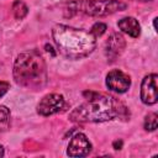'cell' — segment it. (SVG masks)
Here are the masks:
<instances>
[{"instance_id":"1","label":"cell","mask_w":158,"mask_h":158,"mask_svg":"<svg viewBox=\"0 0 158 158\" xmlns=\"http://www.w3.org/2000/svg\"><path fill=\"white\" fill-rule=\"evenodd\" d=\"M86 100L77 106L70 114L69 120L74 122H105L114 118L127 120L130 117L128 109L111 95L85 91Z\"/></svg>"},{"instance_id":"2","label":"cell","mask_w":158,"mask_h":158,"mask_svg":"<svg viewBox=\"0 0 158 158\" xmlns=\"http://www.w3.org/2000/svg\"><path fill=\"white\" fill-rule=\"evenodd\" d=\"M52 37L58 51L70 59L84 58L96 47V38L90 32L67 25H56L52 30Z\"/></svg>"},{"instance_id":"3","label":"cell","mask_w":158,"mask_h":158,"mask_svg":"<svg viewBox=\"0 0 158 158\" xmlns=\"http://www.w3.org/2000/svg\"><path fill=\"white\" fill-rule=\"evenodd\" d=\"M14 79L23 86L38 89L47 83V68L42 56L36 51L20 53L14 63Z\"/></svg>"},{"instance_id":"4","label":"cell","mask_w":158,"mask_h":158,"mask_svg":"<svg viewBox=\"0 0 158 158\" xmlns=\"http://www.w3.org/2000/svg\"><path fill=\"white\" fill-rule=\"evenodd\" d=\"M127 4L121 0H78L69 4L70 12H81L89 16H109L117 11H123Z\"/></svg>"},{"instance_id":"5","label":"cell","mask_w":158,"mask_h":158,"mask_svg":"<svg viewBox=\"0 0 158 158\" xmlns=\"http://www.w3.org/2000/svg\"><path fill=\"white\" fill-rule=\"evenodd\" d=\"M65 106V100L63 95L57 94V93H51L44 95L38 105H37V112L42 116H49L53 114H57L62 111Z\"/></svg>"},{"instance_id":"6","label":"cell","mask_w":158,"mask_h":158,"mask_svg":"<svg viewBox=\"0 0 158 158\" xmlns=\"http://www.w3.org/2000/svg\"><path fill=\"white\" fill-rule=\"evenodd\" d=\"M125 47H126V41H125L123 36L117 32L111 33L104 46V53H105L107 62L116 60L123 53Z\"/></svg>"},{"instance_id":"7","label":"cell","mask_w":158,"mask_h":158,"mask_svg":"<svg viewBox=\"0 0 158 158\" xmlns=\"http://www.w3.org/2000/svg\"><path fill=\"white\" fill-rule=\"evenodd\" d=\"M106 86L115 93H126L131 86V78L120 69H114L106 75Z\"/></svg>"},{"instance_id":"8","label":"cell","mask_w":158,"mask_h":158,"mask_svg":"<svg viewBox=\"0 0 158 158\" xmlns=\"http://www.w3.org/2000/svg\"><path fill=\"white\" fill-rule=\"evenodd\" d=\"M157 74H148L141 83V100L146 105H154L158 100L157 90Z\"/></svg>"},{"instance_id":"9","label":"cell","mask_w":158,"mask_h":158,"mask_svg":"<svg viewBox=\"0 0 158 158\" xmlns=\"http://www.w3.org/2000/svg\"><path fill=\"white\" fill-rule=\"evenodd\" d=\"M91 151V143L89 142L88 137L81 133L77 132L69 141L67 154L69 157H85Z\"/></svg>"},{"instance_id":"10","label":"cell","mask_w":158,"mask_h":158,"mask_svg":"<svg viewBox=\"0 0 158 158\" xmlns=\"http://www.w3.org/2000/svg\"><path fill=\"white\" fill-rule=\"evenodd\" d=\"M117 26H118V28H120L122 32L127 33V35L131 36L132 38H137V37L139 36V33H141L139 22H138L135 17H132V16H126V17L118 20Z\"/></svg>"},{"instance_id":"11","label":"cell","mask_w":158,"mask_h":158,"mask_svg":"<svg viewBox=\"0 0 158 158\" xmlns=\"http://www.w3.org/2000/svg\"><path fill=\"white\" fill-rule=\"evenodd\" d=\"M28 12L27 5L22 0H15L12 4V14L16 20H22Z\"/></svg>"},{"instance_id":"12","label":"cell","mask_w":158,"mask_h":158,"mask_svg":"<svg viewBox=\"0 0 158 158\" xmlns=\"http://www.w3.org/2000/svg\"><path fill=\"white\" fill-rule=\"evenodd\" d=\"M10 126V110L5 105H0V132H4Z\"/></svg>"},{"instance_id":"13","label":"cell","mask_w":158,"mask_h":158,"mask_svg":"<svg viewBox=\"0 0 158 158\" xmlns=\"http://www.w3.org/2000/svg\"><path fill=\"white\" fill-rule=\"evenodd\" d=\"M158 126V115L156 112H149L146 117H144V122H143V127L146 131H156Z\"/></svg>"},{"instance_id":"14","label":"cell","mask_w":158,"mask_h":158,"mask_svg":"<svg viewBox=\"0 0 158 158\" xmlns=\"http://www.w3.org/2000/svg\"><path fill=\"white\" fill-rule=\"evenodd\" d=\"M106 28H107V27H106L105 23H102V22H96V23L93 25V27H91V30H90V33H91L95 38H98V37H100V36H102V35L105 33Z\"/></svg>"},{"instance_id":"15","label":"cell","mask_w":158,"mask_h":158,"mask_svg":"<svg viewBox=\"0 0 158 158\" xmlns=\"http://www.w3.org/2000/svg\"><path fill=\"white\" fill-rule=\"evenodd\" d=\"M9 89H10V84L7 81H0V98H2Z\"/></svg>"},{"instance_id":"16","label":"cell","mask_w":158,"mask_h":158,"mask_svg":"<svg viewBox=\"0 0 158 158\" xmlns=\"http://www.w3.org/2000/svg\"><path fill=\"white\" fill-rule=\"evenodd\" d=\"M122 147V141H115L114 142V148L115 149H121Z\"/></svg>"},{"instance_id":"17","label":"cell","mask_w":158,"mask_h":158,"mask_svg":"<svg viewBox=\"0 0 158 158\" xmlns=\"http://www.w3.org/2000/svg\"><path fill=\"white\" fill-rule=\"evenodd\" d=\"M4 156V147L0 144V157H2Z\"/></svg>"}]
</instances>
